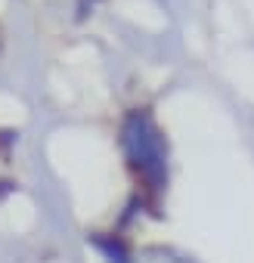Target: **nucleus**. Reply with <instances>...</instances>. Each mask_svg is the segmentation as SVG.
Returning <instances> with one entry per match:
<instances>
[{
  "label": "nucleus",
  "instance_id": "obj_3",
  "mask_svg": "<svg viewBox=\"0 0 254 263\" xmlns=\"http://www.w3.org/2000/svg\"><path fill=\"white\" fill-rule=\"evenodd\" d=\"M93 245L108 257V263H131V254L124 251V245H121L118 238H99V235H96Z\"/></svg>",
  "mask_w": 254,
  "mask_h": 263
},
{
  "label": "nucleus",
  "instance_id": "obj_2",
  "mask_svg": "<svg viewBox=\"0 0 254 263\" xmlns=\"http://www.w3.org/2000/svg\"><path fill=\"white\" fill-rule=\"evenodd\" d=\"M131 263H195V260L174 248H143L131 257Z\"/></svg>",
  "mask_w": 254,
  "mask_h": 263
},
{
  "label": "nucleus",
  "instance_id": "obj_1",
  "mask_svg": "<svg viewBox=\"0 0 254 263\" xmlns=\"http://www.w3.org/2000/svg\"><path fill=\"white\" fill-rule=\"evenodd\" d=\"M121 149L137 180L158 195L168 183V143L149 111H131L121 124Z\"/></svg>",
  "mask_w": 254,
  "mask_h": 263
}]
</instances>
